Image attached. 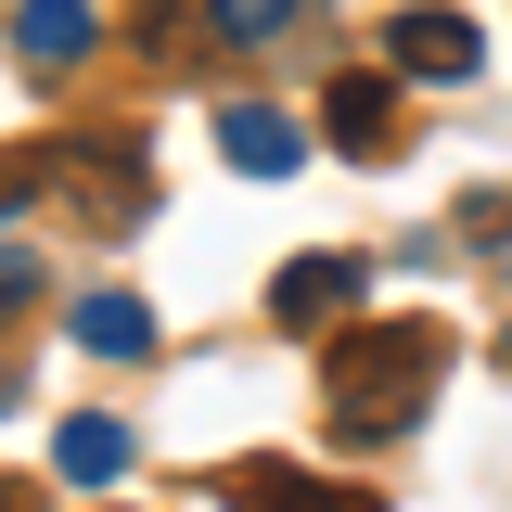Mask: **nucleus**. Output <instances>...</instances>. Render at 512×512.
I'll return each instance as SVG.
<instances>
[{"label":"nucleus","instance_id":"13","mask_svg":"<svg viewBox=\"0 0 512 512\" xmlns=\"http://www.w3.org/2000/svg\"><path fill=\"white\" fill-rule=\"evenodd\" d=\"M26 308H39V256L0 244V320H26Z\"/></svg>","mask_w":512,"mask_h":512},{"label":"nucleus","instance_id":"12","mask_svg":"<svg viewBox=\"0 0 512 512\" xmlns=\"http://www.w3.org/2000/svg\"><path fill=\"white\" fill-rule=\"evenodd\" d=\"M39 192H52V154H0V218L39 205Z\"/></svg>","mask_w":512,"mask_h":512},{"label":"nucleus","instance_id":"9","mask_svg":"<svg viewBox=\"0 0 512 512\" xmlns=\"http://www.w3.org/2000/svg\"><path fill=\"white\" fill-rule=\"evenodd\" d=\"M52 474H64V487H116V474H128V423L77 410V423L52 436Z\"/></svg>","mask_w":512,"mask_h":512},{"label":"nucleus","instance_id":"14","mask_svg":"<svg viewBox=\"0 0 512 512\" xmlns=\"http://www.w3.org/2000/svg\"><path fill=\"white\" fill-rule=\"evenodd\" d=\"M461 231H474V244H512V192H474V205H461Z\"/></svg>","mask_w":512,"mask_h":512},{"label":"nucleus","instance_id":"3","mask_svg":"<svg viewBox=\"0 0 512 512\" xmlns=\"http://www.w3.org/2000/svg\"><path fill=\"white\" fill-rule=\"evenodd\" d=\"M359 295H372V256H333V244H308L295 269H282V282H269V320H282V333H320V320H346Z\"/></svg>","mask_w":512,"mask_h":512},{"label":"nucleus","instance_id":"1","mask_svg":"<svg viewBox=\"0 0 512 512\" xmlns=\"http://www.w3.org/2000/svg\"><path fill=\"white\" fill-rule=\"evenodd\" d=\"M436 397V333L423 320H384V333H346L333 346V423L346 436H410Z\"/></svg>","mask_w":512,"mask_h":512},{"label":"nucleus","instance_id":"6","mask_svg":"<svg viewBox=\"0 0 512 512\" xmlns=\"http://www.w3.org/2000/svg\"><path fill=\"white\" fill-rule=\"evenodd\" d=\"M90 39H103V13H90V0H26V13H13V64H26V77L90 64Z\"/></svg>","mask_w":512,"mask_h":512},{"label":"nucleus","instance_id":"8","mask_svg":"<svg viewBox=\"0 0 512 512\" xmlns=\"http://www.w3.org/2000/svg\"><path fill=\"white\" fill-rule=\"evenodd\" d=\"M320 128H333L346 154H384V141H397V90H384V77H333V103H320Z\"/></svg>","mask_w":512,"mask_h":512},{"label":"nucleus","instance_id":"16","mask_svg":"<svg viewBox=\"0 0 512 512\" xmlns=\"http://www.w3.org/2000/svg\"><path fill=\"white\" fill-rule=\"evenodd\" d=\"M500 359H512V333H500Z\"/></svg>","mask_w":512,"mask_h":512},{"label":"nucleus","instance_id":"5","mask_svg":"<svg viewBox=\"0 0 512 512\" xmlns=\"http://www.w3.org/2000/svg\"><path fill=\"white\" fill-rule=\"evenodd\" d=\"M218 154H231L244 180H295V167H308V128L269 116V103H218Z\"/></svg>","mask_w":512,"mask_h":512},{"label":"nucleus","instance_id":"11","mask_svg":"<svg viewBox=\"0 0 512 512\" xmlns=\"http://www.w3.org/2000/svg\"><path fill=\"white\" fill-rule=\"evenodd\" d=\"M205 26L218 39H269V26H295V0H205Z\"/></svg>","mask_w":512,"mask_h":512},{"label":"nucleus","instance_id":"15","mask_svg":"<svg viewBox=\"0 0 512 512\" xmlns=\"http://www.w3.org/2000/svg\"><path fill=\"white\" fill-rule=\"evenodd\" d=\"M0 512H52V500H39V487H26V474H0Z\"/></svg>","mask_w":512,"mask_h":512},{"label":"nucleus","instance_id":"4","mask_svg":"<svg viewBox=\"0 0 512 512\" xmlns=\"http://www.w3.org/2000/svg\"><path fill=\"white\" fill-rule=\"evenodd\" d=\"M52 180L77 192V218H90V231H128V218H141V154H128V141H64Z\"/></svg>","mask_w":512,"mask_h":512},{"label":"nucleus","instance_id":"2","mask_svg":"<svg viewBox=\"0 0 512 512\" xmlns=\"http://www.w3.org/2000/svg\"><path fill=\"white\" fill-rule=\"evenodd\" d=\"M384 52H397V77H423V90H461V77L487 64V39H474V13H448V0H410V13L384 26Z\"/></svg>","mask_w":512,"mask_h":512},{"label":"nucleus","instance_id":"7","mask_svg":"<svg viewBox=\"0 0 512 512\" xmlns=\"http://www.w3.org/2000/svg\"><path fill=\"white\" fill-rule=\"evenodd\" d=\"M231 512H384L372 487H320L308 461H256V474H231Z\"/></svg>","mask_w":512,"mask_h":512},{"label":"nucleus","instance_id":"10","mask_svg":"<svg viewBox=\"0 0 512 512\" xmlns=\"http://www.w3.org/2000/svg\"><path fill=\"white\" fill-rule=\"evenodd\" d=\"M77 346L90 359H154V308L141 295H77Z\"/></svg>","mask_w":512,"mask_h":512}]
</instances>
